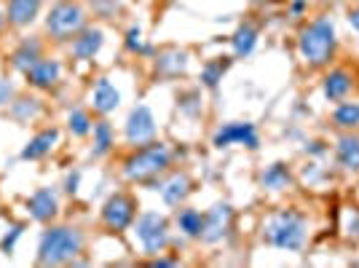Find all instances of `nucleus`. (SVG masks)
<instances>
[{
	"mask_svg": "<svg viewBox=\"0 0 359 268\" xmlns=\"http://www.w3.org/2000/svg\"><path fill=\"white\" fill-rule=\"evenodd\" d=\"M11 97H14V86H11V81H8V78H0V107L11 102Z\"/></svg>",
	"mask_w": 359,
	"mask_h": 268,
	"instance_id": "nucleus-30",
	"label": "nucleus"
},
{
	"mask_svg": "<svg viewBox=\"0 0 359 268\" xmlns=\"http://www.w3.org/2000/svg\"><path fill=\"white\" fill-rule=\"evenodd\" d=\"M81 250H83V234L78 228L54 225V228L43 231V236H41L38 263H43V266H62V263H70Z\"/></svg>",
	"mask_w": 359,
	"mask_h": 268,
	"instance_id": "nucleus-1",
	"label": "nucleus"
},
{
	"mask_svg": "<svg viewBox=\"0 0 359 268\" xmlns=\"http://www.w3.org/2000/svg\"><path fill=\"white\" fill-rule=\"evenodd\" d=\"M351 25L359 30V11H354V14H351Z\"/></svg>",
	"mask_w": 359,
	"mask_h": 268,
	"instance_id": "nucleus-33",
	"label": "nucleus"
},
{
	"mask_svg": "<svg viewBox=\"0 0 359 268\" xmlns=\"http://www.w3.org/2000/svg\"><path fill=\"white\" fill-rule=\"evenodd\" d=\"M137 236H140V241H142L145 253H150V255L161 253V250L166 247V241H169L166 220L161 217V215H156V212L142 215V217L137 220Z\"/></svg>",
	"mask_w": 359,
	"mask_h": 268,
	"instance_id": "nucleus-6",
	"label": "nucleus"
},
{
	"mask_svg": "<svg viewBox=\"0 0 359 268\" xmlns=\"http://www.w3.org/2000/svg\"><path fill=\"white\" fill-rule=\"evenodd\" d=\"M287 180H290V175H287V169L282 164H273L263 175V185H269V188H282V185H287Z\"/></svg>",
	"mask_w": 359,
	"mask_h": 268,
	"instance_id": "nucleus-26",
	"label": "nucleus"
},
{
	"mask_svg": "<svg viewBox=\"0 0 359 268\" xmlns=\"http://www.w3.org/2000/svg\"><path fill=\"white\" fill-rule=\"evenodd\" d=\"M338 161L346 169H359V140L357 137H344L338 142Z\"/></svg>",
	"mask_w": 359,
	"mask_h": 268,
	"instance_id": "nucleus-19",
	"label": "nucleus"
},
{
	"mask_svg": "<svg viewBox=\"0 0 359 268\" xmlns=\"http://www.w3.org/2000/svg\"><path fill=\"white\" fill-rule=\"evenodd\" d=\"M67 126H70V132L78 134V137L89 134L91 121H89V116H86V110H70V116H67Z\"/></svg>",
	"mask_w": 359,
	"mask_h": 268,
	"instance_id": "nucleus-24",
	"label": "nucleus"
},
{
	"mask_svg": "<svg viewBox=\"0 0 359 268\" xmlns=\"http://www.w3.org/2000/svg\"><path fill=\"white\" fill-rule=\"evenodd\" d=\"M102 220H105L107 228L123 231L126 225L135 220V201L123 194L110 196L105 201V207H102Z\"/></svg>",
	"mask_w": 359,
	"mask_h": 268,
	"instance_id": "nucleus-7",
	"label": "nucleus"
},
{
	"mask_svg": "<svg viewBox=\"0 0 359 268\" xmlns=\"http://www.w3.org/2000/svg\"><path fill=\"white\" fill-rule=\"evenodd\" d=\"M121 102V94L116 91V86L107 81V78H100L97 81V89H94V110L97 113H110L116 110Z\"/></svg>",
	"mask_w": 359,
	"mask_h": 268,
	"instance_id": "nucleus-15",
	"label": "nucleus"
},
{
	"mask_svg": "<svg viewBox=\"0 0 359 268\" xmlns=\"http://www.w3.org/2000/svg\"><path fill=\"white\" fill-rule=\"evenodd\" d=\"M335 123L338 126H357L359 123V105H344L335 113Z\"/></svg>",
	"mask_w": 359,
	"mask_h": 268,
	"instance_id": "nucleus-27",
	"label": "nucleus"
},
{
	"mask_svg": "<svg viewBox=\"0 0 359 268\" xmlns=\"http://www.w3.org/2000/svg\"><path fill=\"white\" fill-rule=\"evenodd\" d=\"M27 209H30V217L32 220H38V223H48V220H54V217H57V212H60L57 194H54L51 188H38V191L30 196Z\"/></svg>",
	"mask_w": 359,
	"mask_h": 268,
	"instance_id": "nucleus-10",
	"label": "nucleus"
},
{
	"mask_svg": "<svg viewBox=\"0 0 359 268\" xmlns=\"http://www.w3.org/2000/svg\"><path fill=\"white\" fill-rule=\"evenodd\" d=\"M166 166H169V150L164 145H150V148L137 150L135 156L123 164V172L129 180L142 182V180H150L158 172H164Z\"/></svg>",
	"mask_w": 359,
	"mask_h": 268,
	"instance_id": "nucleus-3",
	"label": "nucleus"
},
{
	"mask_svg": "<svg viewBox=\"0 0 359 268\" xmlns=\"http://www.w3.org/2000/svg\"><path fill=\"white\" fill-rule=\"evenodd\" d=\"M233 142H244L247 148H257V137H255L252 123H225L220 132L215 134V145L228 148Z\"/></svg>",
	"mask_w": 359,
	"mask_h": 268,
	"instance_id": "nucleus-11",
	"label": "nucleus"
},
{
	"mask_svg": "<svg viewBox=\"0 0 359 268\" xmlns=\"http://www.w3.org/2000/svg\"><path fill=\"white\" fill-rule=\"evenodd\" d=\"M153 134H156L153 113H150L145 105H140V107H135V110L129 113V119H126V137H129V142L142 145V142H150V140H153Z\"/></svg>",
	"mask_w": 359,
	"mask_h": 268,
	"instance_id": "nucleus-8",
	"label": "nucleus"
},
{
	"mask_svg": "<svg viewBox=\"0 0 359 268\" xmlns=\"http://www.w3.org/2000/svg\"><path fill=\"white\" fill-rule=\"evenodd\" d=\"M223 73V67H217V65H210L207 70H204V81H207V86H215L217 83V78Z\"/></svg>",
	"mask_w": 359,
	"mask_h": 268,
	"instance_id": "nucleus-31",
	"label": "nucleus"
},
{
	"mask_svg": "<svg viewBox=\"0 0 359 268\" xmlns=\"http://www.w3.org/2000/svg\"><path fill=\"white\" fill-rule=\"evenodd\" d=\"M57 140H60V132H57V129H43V132L35 134L30 142H27V148L22 150V159H25V161L43 159L46 153H51V148L57 145Z\"/></svg>",
	"mask_w": 359,
	"mask_h": 268,
	"instance_id": "nucleus-14",
	"label": "nucleus"
},
{
	"mask_svg": "<svg viewBox=\"0 0 359 268\" xmlns=\"http://www.w3.org/2000/svg\"><path fill=\"white\" fill-rule=\"evenodd\" d=\"M38 113H41L38 100H19V102H14V116L19 121H30V119H35Z\"/></svg>",
	"mask_w": 359,
	"mask_h": 268,
	"instance_id": "nucleus-25",
	"label": "nucleus"
},
{
	"mask_svg": "<svg viewBox=\"0 0 359 268\" xmlns=\"http://www.w3.org/2000/svg\"><path fill=\"white\" fill-rule=\"evenodd\" d=\"M3 22H6V16H3V11H0V27H3Z\"/></svg>",
	"mask_w": 359,
	"mask_h": 268,
	"instance_id": "nucleus-34",
	"label": "nucleus"
},
{
	"mask_svg": "<svg viewBox=\"0 0 359 268\" xmlns=\"http://www.w3.org/2000/svg\"><path fill=\"white\" fill-rule=\"evenodd\" d=\"M83 19L86 16H83V8L78 3H73V0H60L48 11V16H46V30H48V35L65 41V38H70V35L83 30Z\"/></svg>",
	"mask_w": 359,
	"mask_h": 268,
	"instance_id": "nucleus-4",
	"label": "nucleus"
},
{
	"mask_svg": "<svg viewBox=\"0 0 359 268\" xmlns=\"http://www.w3.org/2000/svg\"><path fill=\"white\" fill-rule=\"evenodd\" d=\"M38 60H41V43L38 41H25L11 54V65H14V70H19V73H27Z\"/></svg>",
	"mask_w": 359,
	"mask_h": 268,
	"instance_id": "nucleus-16",
	"label": "nucleus"
},
{
	"mask_svg": "<svg viewBox=\"0 0 359 268\" xmlns=\"http://www.w3.org/2000/svg\"><path fill=\"white\" fill-rule=\"evenodd\" d=\"M188 194H191V180L185 177V175H175V177L161 188V196H164L166 204H180Z\"/></svg>",
	"mask_w": 359,
	"mask_h": 268,
	"instance_id": "nucleus-18",
	"label": "nucleus"
},
{
	"mask_svg": "<svg viewBox=\"0 0 359 268\" xmlns=\"http://www.w3.org/2000/svg\"><path fill=\"white\" fill-rule=\"evenodd\" d=\"M22 234H25V225H14V228H11V234H6V239L0 241V247H3L6 253H11V250H14V244H16V239L22 236Z\"/></svg>",
	"mask_w": 359,
	"mask_h": 268,
	"instance_id": "nucleus-28",
	"label": "nucleus"
},
{
	"mask_svg": "<svg viewBox=\"0 0 359 268\" xmlns=\"http://www.w3.org/2000/svg\"><path fill=\"white\" fill-rule=\"evenodd\" d=\"M41 11V0H8V25L14 27H27Z\"/></svg>",
	"mask_w": 359,
	"mask_h": 268,
	"instance_id": "nucleus-13",
	"label": "nucleus"
},
{
	"mask_svg": "<svg viewBox=\"0 0 359 268\" xmlns=\"http://www.w3.org/2000/svg\"><path fill=\"white\" fill-rule=\"evenodd\" d=\"M332 46H335V32H332V25L327 19L314 22L309 30H303V35H300V54L311 65H325L330 60Z\"/></svg>",
	"mask_w": 359,
	"mask_h": 268,
	"instance_id": "nucleus-2",
	"label": "nucleus"
},
{
	"mask_svg": "<svg viewBox=\"0 0 359 268\" xmlns=\"http://www.w3.org/2000/svg\"><path fill=\"white\" fill-rule=\"evenodd\" d=\"M65 191H67V194H75V191H78V172L67 177V188H65Z\"/></svg>",
	"mask_w": 359,
	"mask_h": 268,
	"instance_id": "nucleus-32",
	"label": "nucleus"
},
{
	"mask_svg": "<svg viewBox=\"0 0 359 268\" xmlns=\"http://www.w3.org/2000/svg\"><path fill=\"white\" fill-rule=\"evenodd\" d=\"M102 48V30H86L81 38H75L73 54L81 60H91Z\"/></svg>",
	"mask_w": 359,
	"mask_h": 268,
	"instance_id": "nucleus-17",
	"label": "nucleus"
},
{
	"mask_svg": "<svg viewBox=\"0 0 359 268\" xmlns=\"http://www.w3.org/2000/svg\"><path fill=\"white\" fill-rule=\"evenodd\" d=\"M126 46H129L132 51H142V48H145V46H142V32H140V27H132V30H129Z\"/></svg>",
	"mask_w": 359,
	"mask_h": 268,
	"instance_id": "nucleus-29",
	"label": "nucleus"
},
{
	"mask_svg": "<svg viewBox=\"0 0 359 268\" xmlns=\"http://www.w3.org/2000/svg\"><path fill=\"white\" fill-rule=\"evenodd\" d=\"M180 231H185L188 236H201V225H204V215L196 209H182L177 215Z\"/></svg>",
	"mask_w": 359,
	"mask_h": 268,
	"instance_id": "nucleus-20",
	"label": "nucleus"
},
{
	"mask_svg": "<svg viewBox=\"0 0 359 268\" xmlns=\"http://www.w3.org/2000/svg\"><path fill=\"white\" fill-rule=\"evenodd\" d=\"M255 41H257V30L250 27V25H244V27H239L236 35H233V51H236L239 57H247L255 48Z\"/></svg>",
	"mask_w": 359,
	"mask_h": 268,
	"instance_id": "nucleus-21",
	"label": "nucleus"
},
{
	"mask_svg": "<svg viewBox=\"0 0 359 268\" xmlns=\"http://www.w3.org/2000/svg\"><path fill=\"white\" fill-rule=\"evenodd\" d=\"M94 156H102L110 150L113 145V129H110V123L107 121H100V123H94Z\"/></svg>",
	"mask_w": 359,
	"mask_h": 268,
	"instance_id": "nucleus-23",
	"label": "nucleus"
},
{
	"mask_svg": "<svg viewBox=\"0 0 359 268\" xmlns=\"http://www.w3.org/2000/svg\"><path fill=\"white\" fill-rule=\"evenodd\" d=\"M348 86H351V78L346 73H330L327 81H325V94H327L330 100H338V97H344L346 91H348Z\"/></svg>",
	"mask_w": 359,
	"mask_h": 268,
	"instance_id": "nucleus-22",
	"label": "nucleus"
},
{
	"mask_svg": "<svg viewBox=\"0 0 359 268\" xmlns=\"http://www.w3.org/2000/svg\"><path fill=\"white\" fill-rule=\"evenodd\" d=\"M60 73H62L60 62L43 60V57H41L25 75H27V83L35 86V89H51V86L60 81Z\"/></svg>",
	"mask_w": 359,
	"mask_h": 268,
	"instance_id": "nucleus-12",
	"label": "nucleus"
},
{
	"mask_svg": "<svg viewBox=\"0 0 359 268\" xmlns=\"http://www.w3.org/2000/svg\"><path fill=\"white\" fill-rule=\"evenodd\" d=\"M231 225V207L228 204H215L210 215H204V225H201V241L215 244L228 234Z\"/></svg>",
	"mask_w": 359,
	"mask_h": 268,
	"instance_id": "nucleus-9",
	"label": "nucleus"
},
{
	"mask_svg": "<svg viewBox=\"0 0 359 268\" xmlns=\"http://www.w3.org/2000/svg\"><path fill=\"white\" fill-rule=\"evenodd\" d=\"M266 236L271 244H276L282 250H300L303 239H306V225L295 212H282L269 223Z\"/></svg>",
	"mask_w": 359,
	"mask_h": 268,
	"instance_id": "nucleus-5",
	"label": "nucleus"
}]
</instances>
